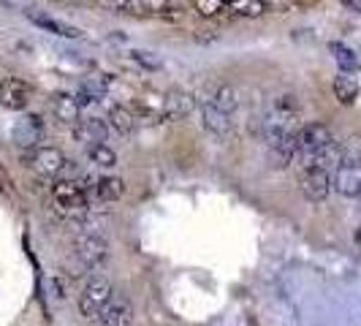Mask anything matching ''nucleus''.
Masks as SVG:
<instances>
[{"label":"nucleus","mask_w":361,"mask_h":326,"mask_svg":"<svg viewBox=\"0 0 361 326\" xmlns=\"http://www.w3.org/2000/svg\"><path fill=\"white\" fill-rule=\"evenodd\" d=\"M109 126L114 128L120 136H130L133 131H136V114H133V109L128 107H111L109 109Z\"/></svg>","instance_id":"6ab92c4d"},{"label":"nucleus","mask_w":361,"mask_h":326,"mask_svg":"<svg viewBox=\"0 0 361 326\" xmlns=\"http://www.w3.org/2000/svg\"><path fill=\"white\" fill-rule=\"evenodd\" d=\"M296 6H310V3H315V0H293Z\"/></svg>","instance_id":"c85d7f7f"},{"label":"nucleus","mask_w":361,"mask_h":326,"mask_svg":"<svg viewBox=\"0 0 361 326\" xmlns=\"http://www.w3.org/2000/svg\"><path fill=\"white\" fill-rule=\"evenodd\" d=\"M49 109H52L54 120L63 123V126H76L82 120V107H79L76 95H71V92H54L52 101H49Z\"/></svg>","instance_id":"f8f14e48"},{"label":"nucleus","mask_w":361,"mask_h":326,"mask_svg":"<svg viewBox=\"0 0 361 326\" xmlns=\"http://www.w3.org/2000/svg\"><path fill=\"white\" fill-rule=\"evenodd\" d=\"M52 207L60 217L68 220H79L90 212V201H87V191L76 180L68 177H57L52 182Z\"/></svg>","instance_id":"f03ea898"},{"label":"nucleus","mask_w":361,"mask_h":326,"mask_svg":"<svg viewBox=\"0 0 361 326\" xmlns=\"http://www.w3.org/2000/svg\"><path fill=\"white\" fill-rule=\"evenodd\" d=\"M299 101L293 95H280L274 104L269 107V111L261 117V136L267 139V145L288 136V133H296L299 131Z\"/></svg>","instance_id":"f257e3e1"},{"label":"nucleus","mask_w":361,"mask_h":326,"mask_svg":"<svg viewBox=\"0 0 361 326\" xmlns=\"http://www.w3.org/2000/svg\"><path fill=\"white\" fill-rule=\"evenodd\" d=\"M90 150V161L95 163V166H104V169H111V166H117V155L109 150L104 142H98V145L87 147Z\"/></svg>","instance_id":"5701e85b"},{"label":"nucleus","mask_w":361,"mask_h":326,"mask_svg":"<svg viewBox=\"0 0 361 326\" xmlns=\"http://www.w3.org/2000/svg\"><path fill=\"white\" fill-rule=\"evenodd\" d=\"M196 11L201 17H217L228 11V0H196Z\"/></svg>","instance_id":"393cba45"},{"label":"nucleus","mask_w":361,"mask_h":326,"mask_svg":"<svg viewBox=\"0 0 361 326\" xmlns=\"http://www.w3.org/2000/svg\"><path fill=\"white\" fill-rule=\"evenodd\" d=\"M133 114L136 120H149V123H163L166 120V92L149 90L139 92V98L133 101Z\"/></svg>","instance_id":"9d476101"},{"label":"nucleus","mask_w":361,"mask_h":326,"mask_svg":"<svg viewBox=\"0 0 361 326\" xmlns=\"http://www.w3.org/2000/svg\"><path fill=\"white\" fill-rule=\"evenodd\" d=\"M201 101H209L217 109H223L226 114H234L239 109V92L231 85H226V82H217L212 87H207V98H201Z\"/></svg>","instance_id":"dca6fc26"},{"label":"nucleus","mask_w":361,"mask_h":326,"mask_svg":"<svg viewBox=\"0 0 361 326\" xmlns=\"http://www.w3.org/2000/svg\"><path fill=\"white\" fill-rule=\"evenodd\" d=\"M331 188L343 196L356 199L361 196V163L343 161L334 171H331Z\"/></svg>","instance_id":"6e6552de"},{"label":"nucleus","mask_w":361,"mask_h":326,"mask_svg":"<svg viewBox=\"0 0 361 326\" xmlns=\"http://www.w3.org/2000/svg\"><path fill=\"white\" fill-rule=\"evenodd\" d=\"M331 52H334V60H337V66L343 68V71H356L359 68V54L353 52L350 47H345V44H331Z\"/></svg>","instance_id":"4be33fe9"},{"label":"nucleus","mask_w":361,"mask_h":326,"mask_svg":"<svg viewBox=\"0 0 361 326\" xmlns=\"http://www.w3.org/2000/svg\"><path fill=\"white\" fill-rule=\"evenodd\" d=\"M331 90H334V98H337L340 104L350 107V104H356V98H359V82L350 79V76H337L334 85H331Z\"/></svg>","instance_id":"aec40b11"},{"label":"nucleus","mask_w":361,"mask_h":326,"mask_svg":"<svg viewBox=\"0 0 361 326\" xmlns=\"http://www.w3.org/2000/svg\"><path fill=\"white\" fill-rule=\"evenodd\" d=\"M22 161H25V166L30 171H36L38 177H47V180L63 177L66 169H68V163H71L63 155V150H57V147H41V145L30 147Z\"/></svg>","instance_id":"7ed1b4c3"},{"label":"nucleus","mask_w":361,"mask_h":326,"mask_svg":"<svg viewBox=\"0 0 361 326\" xmlns=\"http://www.w3.org/2000/svg\"><path fill=\"white\" fill-rule=\"evenodd\" d=\"M130 60H133V63H139L145 71H161L163 68V60L158 57V54L142 52V49H133V52H130Z\"/></svg>","instance_id":"b1692460"},{"label":"nucleus","mask_w":361,"mask_h":326,"mask_svg":"<svg viewBox=\"0 0 361 326\" xmlns=\"http://www.w3.org/2000/svg\"><path fill=\"white\" fill-rule=\"evenodd\" d=\"M30 95H33L30 85L25 79H19V76H6L0 82V104L6 109H11V111H22L30 104Z\"/></svg>","instance_id":"1a4fd4ad"},{"label":"nucleus","mask_w":361,"mask_h":326,"mask_svg":"<svg viewBox=\"0 0 361 326\" xmlns=\"http://www.w3.org/2000/svg\"><path fill=\"white\" fill-rule=\"evenodd\" d=\"M343 161H350V163H361V133L356 136H350L348 142H343Z\"/></svg>","instance_id":"a878e982"},{"label":"nucleus","mask_w":361,"mask_h":326,"mask_svg":"<svg viewBox=\"0 0 361 326\" xmlns=\"http://www.w3.org/2000/svg\"><path fill=\"white\" fill-rule=\"evenodd\" d=\"M41 136H44V123H41V117L36 114H27V117H22L14 128V139H17V145L22 147H36L41 142Z\"/></svg>","instance_id":"f3484780"},{"label":"nucleus","mask_w":361,"mask_h":326,"mask_svg":"<svg viewBox=\"0 0 361 326\" xmlns=\"http://www.w3.org/2000/svg\"><path fill=\"white\" fill-rule=\"evenodd\" d=\"M199 114H201V123L207 131H212L215 136H223V139H228L231 133H234V120H231V114H226L223 109H217L215 104H209V101H199Z\"/></svg>","instance_id":"9b49d317"},{"label":"nucleus","mask_w":361,"mask_h":326,"mask_svg":"<svg viewBox=\"0 0 361 326\" xmlns=\"http://www.w3.org/2000/svg\"><path fill=\"white\" fill-rule=\"evenodd\" d=\"M27 19L41 28V30H47V33H52V36H60V38H82V30L79 28H73L68 22H63V19H54V17H47V14H38V11H27Z\"/></svg>","instance_id":"2eb2a0df"},{"label":"nucleus","mask_w":361,"mask_h":326,"mask_svg":"<svg viewBox=\"0 0 361 326\" xmlns=\"http://www.w3.org/2000/svg\"><path fill=\"white\" fill-rule=\"evenodd\" d=\"M114 296V286H111V280L104 277V274H92L90 280L85 283V289L79 294V313L85 315V318H95L101 310L106 308V302Z\"/></svg>","instance_id":"20e7f679"},{"label":"nucleus","mask_w":361,"mask_h":326,"mask_svg":"<svg viewBox=\"0 0 361 326\" xmlns=\"http://www.w3.org/2000/svg\"><path fill=\"white\" fill-rule=\"evenodd\" d=\"M90 191L95 193V199L117 201V199H123V196H126V182L117 180V177H98V180L92 182Z\"/></svg>","instance_id":"a211bd4d"},{"label":"nucleus","mask_w":361,"mask_h":326,"mask_svg":"<svg viewBox=\"0 0 361 326\" xmlns=\"http://www.w3.org/2000/svg\"><path fill=\"white\" fill-rule=\"evenodd\" d=\"M199 109V101L185 90H169L166 92V120H182L190 111Z\"/></svg>","instance_id":"ddd939ff"},{"label":"nucleus","mask_w":361,"mask_h":326,"mask_svg":"<svg viewBox=\"0 0 361 326\" xmlns=\"http://www.w3.org/2000/svg\"><path fill=\"white\" fill-rule=\"evenodd\" d=\"M109 128L101 117H82L76 126H73V136L82 139L87 147L98 145V142H106Z\"/></svg>","instance_id":"4468645a"},{"label":"nucleus","mask_w":361,"mask_h":326,"mask_svg":"<svg viewBox=\"0 0 361 326\" xmlns=\"http://www.w3.org/2000/svg\"><path fill=\"white\" fill-rule=\"evenodd\" d=\"M299 191H302V196L307 201H312V204L326 201L329 191H331V171H326L321 166L299 169Z\"/></svg>","instance_id":"423d86ee"},{"label":"nucleus","mask_w":361,"mask_h":326,"mask_svg":"<svg viewBox=\"0 0 361 326\" xmlns=\"http://www.w3.org/2000/svg\"><path fill=\"white\" fill-rule=\"evenodd\" d=\"M169 6H171V0H139L142 14H166Z\"/></svg>","instance_id":"bb28decb"},{"label":"nucleus","mask_w":361,"mask_h":326,"mask_svg":"<svg viewBox=\"0 0 361 326\" xmlns=\"http://www.w3.org/2000/svg\"><path fill=\"white\" fill-rule=\"evenodd\" d=\"M340 6H345L353 14H361V0H340Z\"/></svg>","instance_id":"cd10ccee"},{"label":"nucleus","mask_w":361,"mask_h":326,"mask_svg":"<svg viewBox=\"0 0 361 326\" xmlns=\"http://www.w3.org/2000/svg\"><path fill=\"white\" fill-rule=\"evenodd\" d=\"M133 305L130 299L123 296V294H114L111 299L106 302V308L101 310L92 321L98 326H133Z\"/></svg>","instance_id":"0eeeda50"},{"label":"nucleus","mask_w":361,"mask_h":326,"mask_svg":"<svg viewBox=\"0 0 361 326\" xmlns=\"http://www.w3.org/2000/svg\"><path fill=\"white\" fill-rule=\"evenodd\" d=\"M73 253L76 258L90 267V270H98L109 261V242L101 234H92V231H85L73 239Z\"/></svg>","instance_id":"39448f33"},{"label":"nucleus","mask_w":361,"mask_h":326,"mask_svg":"<svg viewBox=\"0 0 361 326\" xmlns=\"http://www.w3.org/2000/svg\"><path fill=\"white\" fill-rule=\"evenodd\" d=\"M228 11H234L236 17L258 19L267 14V3L264 0H228Z\"/></svg>","instance_id":"412c9836"}]
</instances>
